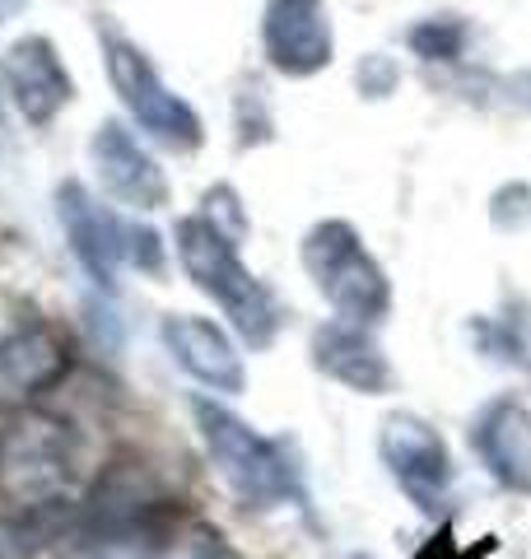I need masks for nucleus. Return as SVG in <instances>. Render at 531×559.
<instances>
[{
  "label": "nucleus",
  "mask_w": 531,
  "mask_h": 559,
  "mask_svg": "<svg viewBox=\"0 0 531 559\" xmlns=\"http://www.w3.org/2000/svg\"><path fill=\"white\" fill-rule=\"evenodd\" d=\"M88 159H94L103 191L127 210H158L168 201V178L158 173L150 154L140 150V140L127 127H117V121L98 127L94 145H88Z\"/></svg>",
  "instance_id": "8"
},
{
  "label": "nucleus",
  "mask_w": 531,
  "mask_h": 559,
  "mask_svg": "<svg viewBox=\"0 0 531 559\" xmlns=\"http://www.w3.org/2000/svg\"><path fill=\"white\" fill-rule=\"evenodd\" d=\"M5 84L10 98L33 127H47L70 103V75L47 38H20L5 51Z\"/></svg>",
  "instance_id": "10"
},
{
  "label": "nucleus",
  "mask_w": 531,
  "mask_h": 559,
  "mask_svg": "<svg viewBox=\"0 0 531 559\" xmlns=\"http://www.w3.org/2000/svg\"><path fill=\"white\" fill-rule=\"evenodd\" d=\"M158 336H164L177 369L187 378H197L201 388L243 392V382H247L243 359H238L234 341H228L215 322L191 318V312H173V318H164V326H158Z\"/></svg>",
  "instance_id": "9"
},
{
  "label": "nucleus",
  "mask_w": 531,
  "mask_h": 559,
  "mask_svg": "<svg viewBox=\"0 0 531 559\" xmlns=\"http://www.w3.org/2000/svg\"><path fill=\"white\" fill-rule=\"evenodd\" d=\"M66 373V345L57 331L24 326L0 341V411L28 406Z\"/></svg>",
  "instance_id": "12"
},
{
  "label": "nucleus",
  "mask_w": 531,
  "mask_h": 559,
  "mask_svg": "<svg viewBox=\"0 0 531 559\" xmlns=\"http://www.w3.org/2000/svg\"><path fill=\"white\" fill-rule=\"evenodd\" d=\"M261 43L266 61L280 75H317L331 66V20L322 0H266V20H261Z\"/></svg>",
  "instance_id": "7"
},
{
  "label": "nucleus",
  "mask_w": 531,
  "mask_h": 559,
  "mask_svg": "<svg viewBox=\"0 0 531 559\" xmlns=\"http://www.w3.org/2000/svg\"><path fill=\"white\" fill-rule=\"evenodd\" d=\"M508 94L522 103V108H531V70H522V75H512L508 80Z\"/></svg>",
  "instance_id": "21"
},
{
  "label": "nucleus",
  "mask_w": 531,
  "mask_h": 559,
  "mask_svg": "<svg viewBox=\"0 0 531 559\" xmlns=\"http://www.w3.org/2000/svg\"><path fill=\"white\" fill-rule=\"evenodd\" d=\"M471 448L481 452V462L499 485L531 495V411L522 401L504 396L485 406V415L471 429Z\"/></svg>",
  "instance_id": "11"
},
{
  "label": "nucleus",
  "mask_w": 531,
  "mask_h": 559,
  "mask_svg": "<svg viewBox=\"0 0 531 559\" xmlns=\"http://www.w3.org/2000/svg\"><path fill=\"white\" fill-rule=\"evenodd\" d=\"M61 224H66V238L75 248L80 266L88 271L98 289H113V266L121 261V219H113L108 210H98L94 201L84 197V187L66 182L61 187Z\"/></svg>",
  "instance_id": "14"
},
{
  "label": "nucleus",
  "mask_w": 531,
  "mask_h": 559,
  "mask_svg": "<svg viewBox=\"0 0 531 559\" xmlns=\"http://www.w3.org/2000/svg\"><path fill=\"white\" fill-rule=\"evenodd\" d=\"M103 51H108L113 90L131 108V117L140 127H145L154 140H164L168 150H197L201 145V117L154 75L145 51L127 38H117V33H103Z\"/></svg>",
  "instance_id": "5"
},
{
  "label": "nucleus",
  "mask_w": 531,
  "mask_h": 559,
  "mask_svg": "<svg viewBox=\"0 0 531 559\" xmlns=\"http://www.w3.org/2000/svg\"><path fill=\"white\" fill-rule=\"evenodd\" d=\"M312 364L327 378L345 382V388H354V392H368V396H378V392H387L397 382L392 364H387V355H382V345L368 336L359 322H327V326H317Z\"/></svg>",
  "instance_id": "13"
},
{
  "label": "nucleus",
  "mask_w": 531,
  "mask_h": 559,
  "mask_svg": "<svg viewBox=\"0 0 531 559\" xmlns=\"http://www.w3.org/2000/svg\"><path fill=\"white\" fill-rule=\"evenodd\" d=\"M494 224L499 229H522L531 224V187H504L499 197H494Z\"/></svg>",
  "instance_id": "18"
},
{
  "label": "nucleus",
  "mask_w": 531,
  "mask_h": 559,
  "mask_svg": "<svg viewBox=\"0 0 531 559\" xmlns=\"http://www.w3.org/2000/svg\"><path fill=\"white\" fill-rule=\"evenodd\" d=\"M70 480H75V439L61 419L28 411L0 429V503L10 513L33 522L66 509Z\"/></svg>",
  "instance_id": "1"
},
{
  "label": "nucleus",
  "mask_w": 531,
  "mask_h": 559,
  "mask_svg": "<svg viewBox=\"0 0 531 559\" xmlns=\"http://www.w3.org/2000/svg\"><path fill=\"white\" fill-rule=\"evenodd\" d=\"M20 5H24V0H0V20H5V14H14Z\"/></svg>",
  "instance_id": "22"
},
{
  "label": "nucleus",
  "mask_w": 531,
  "mask_h": 559,
  "mask_svg": "<svg viewBox=\"0 0 531 559\" xmlns=\"http://www.w3.org/2000/svg\"><path fill=\"white\" fill-rule=\"evenodd\" d=\"M0 127H5V117H0Z\"/></svg>",
  "instance_id": "23"
},
{
  "label": "nucleus",
  "mask_w": 531,
  "mask_h": 559,
  "mask_svg": "<svg viewBox=\"0 0 531 559\" xmlns=\"http://www.w3.org/2000/svg\"><path fill=\"white\" fill-rule=\"evenodd\" d=\"M177 257H182L187 275L234 318L247 345H271L280 326V308L261 280H252V271L238 261L234 238L220 234L205 215H191L177 224Z\"/></svg>",
  "instance_id": "2"
},
{
  "label": "nucleus",
  "mask_w": 531,
  "mask_h": 559,
  "mask_svg": "<svg viewBox=\"0 0 531 559\" xmlns=\"http://www.w3.org/2000/svg\"><path fill=\"white\" fill-rule=\"evenodd\" d=\"M378 448H382V462L392 471V480L405 489V499H411L420 513L438 518V509L448 503V489H452V462H448V448H442L438 433L415 415H387Z\"/></svg>",
  "instance_id": "6"
},
{
  "label": "nucleus",
  "mask_w": 531,
  "mask_h": 559,
  "mask_svg": "<svg viewBox=\"0 0 531 559\" xmlns=\"http://www.w3.org/2000/svg\"><path fill=\"white\" fill-rule=\"evenodd\" d=\"M481 336L499 359H518L531 369V304H512L499 326H481Z\"/></svg>",
  "instance_id": "17"
},
{
  "label": "nucleus",
  "mask_w": 531,
  "mask_h": 559,
  "mask_svg": "<svg viewBox=\"0 0 531 559\" xmlns=\"http://www.w3.org/2000/svg\"><path fill=\"white\" fill-rule=\"evenodd\" d=\"M304 266L312 275V285L322 289V299L341 312V322H382L387 308H392V289H387V275L368 248L359 242V234L350 229L345 219H327L304 238Z\"/></svg>",
  "instance_id": "4"
},
{
  "label": "nucleus",
  "mask_w": 531,
  "mask_h": 559,
  "mask_svg": "<svg viewBox=\"0 0 531 559\" xmlns=\"http://www.w3.org/2000/svg\"><path fill=\"white\" fill-rule=\"evenodd\" d=\"M145 559H238V550L228 546L215 527H205V522L177 518L173 527L145 550Z\"/></svg>",
  "instance_id": "15"
},
{
  "label": "nucleus",
  "mask_w": 531,
  "mask_h": 559,
  "mask_svg": "<svg viewBox=\"0 0 531 559\" xmlns=\"http://www.w3.org/2000/svg\"><path fill=\"white\" fill-rule=\"evenodd\" d=\"M467 47V24L442 14V20H424L411 28V51L424 61H457Z\"/></svg>",
  "instance_id": "16"
},
{
  "label": "nucleus",
  "mask_w": 531,
  "mask_h": 559,
  "mask_svg": "<svg viewBox=\"0 0 531 559\" xmlns=\"http://www.w3.org/2000/svg\"><path fill=\"white\" fill-rule=\"evenodd\" d=\"M415 559H471V555L457 546L452 527H438V536H434V540H424V550H420Z\"/></svg>",
  "instance_id": "20"
},
{
  "label": "nucleus",
  "mask_w": 531,
  "mask_h": 559,
  "mask_svg": "<svg viewBox=\"0 0 531 559\" xmlns=\"http://www.w3.org/2000/svg\"><path fill=\"white\" fill-rule=\"evenodd\" d=\"M191 415H197L201 439L210 448V457H215L220 476L228 480V489H234L243 503H252V509H275V503L298 495V480H294V466L285 462V452H280L271 439H261L252 425H243L234 411L197 396L191 401Z\"/></svg>",
  "instance_id": "3"
},
{
  "label": "nucleus",
  "mask_w": 531,
  "mask_h": 559,
  "mask_svg": "<svg viewBox=\"0 0 531 559\" xmlns=\"http://www.w3.org/2000/svg\"><path fill=\"white\" fill-rule=\"evenodd\" d=\"M359 84H364V94H374V98L392 94V84H397V66L387 61V57L364 61V66H359Z\"/></svg>",
  "instance_id": "19"
}]
</instances>
